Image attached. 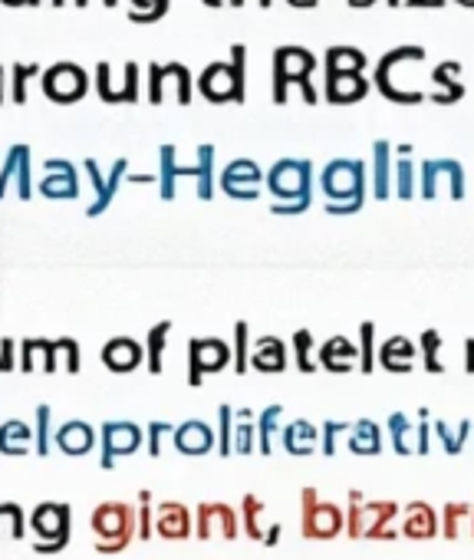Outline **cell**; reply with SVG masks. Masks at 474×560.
<instances>
[{
	"mask_svg": "<svg viewBox=\"0 0 474 560\" xmlns=\"http://www.w3.org/2000/svg\"><path fill=\"white\" fill-rule=\"evenodd\" d=\"M320 188L326 195L330 215H353L363 208L366 198V162L359 159H336L320 172Z\"/></svg>",
	"mask_w": 474,
	"mask_h": 560,
	"instance_id": "1",
	"label": "cell"
},
{
	"mask_svg": "<svg viewBox=\"0 0 474 560\" xmlns=\"http://www.w3.org/2000/svg\"><path fill=\"white\" fill-rule=\"evenodd\" d=\"M267 188L274 195L277 215H300L310 208V188H313V165L307 159H280L267 172Z\"/></svg>",
	"mask_w": 474,
	"mask_h": 560,
	"instance_id": "2",
	"label": "cell"
},
{
	"mask_svg": "<svg viewBox=\"0 0 474 560\" xmlns=\"http://www.w3.org/2000/svg\"><path fill=\"white\" fill-rule=\"evenodd\" d=\"M316 66V56L303 47H277L274 53V103H287V86H300L303 99L316 103V89L310 83V73Z\"/></svg>",
	"mask_w": 474,
	"mask_h": 560,
	"instance_id": "3",
	"label": "cell"
},
{
	"mask_svg": "<svg viewBox=\"0 0 474 560\" xmlns=\"http://www.w3.org/2000/svg\"><path fill=\"white\" fill-rule=\"evenodd\" d=\"M425 50L422 47H395L389 50L386 56L379 60L376 66V86H379V93L392 99V103H402V106H412V103H422L425 93H419V89H405L402 83H395V66H402L405 63H412V60H422Z\"/></svg>",
	"mask_w": 474,
	"mask_h": 560,
	"instance_id": "4",
	"label": "cell"
},
{
	"mask_svg": "<svg viewBox=\"0 0 474 560\" xmlns=\"http://www.w3.org/2000/svg\"><path fill=\"white\" fill-rule=\"evenodd\" d=\"M244 47L237 43L231 50L234 63H214L211 70H205L201 76V93L214 103H224V99H244Z\"/></svg>",
	"mask_w": 474,
	"mask_h": 560,
	"instance_id": "5",
	"label": "cell"
},
{
	"mask_svg": "<svg viewBox=\"0 0 474 560\" xmlns=\"http://www.w3.org/2000/svg\"><path fill=\"white\" fill-rule=\"evenodd\" d=\"M343 531V511L336 504L316 501V491H303V537H316V541H326V537H336Z\"/></svg>",
	"mask_w": 474,
	"mask_h": 560,
	"instance_id": "6",
	"label": "cell"
},
{
	"mask_svg": "<svg viewBox=\"0 0 474 560\" xmlns=\"http://www.w3.org/2000/svg\"><path fill=\"white\" fill-rule=\"evenodd\" d=\"M448 185L455 201L465 198V168L455 159H428L422 162V198H435L438 185Z\"/></svg>",
	"mask_w": 474,
	"mask_h": 560,
	"instance_id": "7",
	"label": "cell"
},
{
	"mask_svg": "<svg viewBox=\"0 0 474 560\" xmlns=\"http://www.w3.org/2000/svg\"><path fill=\"white\" fill-rule=\"evenodd\" d=\"M231 360V350L224 340H195L191 343V386L201 383L205 373H218Z\"/></svg>",
	"mask_w": 474,
	"mask_h": 560,
	"instance_id": "8",
	"label": "cell"
},
{
	"mask_svg": "<svg viewBox=\"0 0 474 560\" xmlns=\"http://www.w3.org/2000/svg\"><path fill=\"white\" fill-rule=\"evenodd\" d=\"M93 528L99 531L112 544V551H119V547H126L129 534H132V508H126V504H106V508H99L93 514Z\"/></svg>",
	"mask_w": 474,
	"mask_h": 560,
	"instance_id": "9",
	"label": "cell"
},
{
	"mask_svg": "<svg viewBox=\"0 0 474 560\" xmlns=\"http://www.w3.org/2000/svg\"><path fill=\"white\" fill-rule=\"evenodd\" d=\"M432 83L435 93L428 96L438 106H451L458 99H465V83H461V63L458 60H445L432 70Z\"/></svg>",
	"mask_w": 474,
	"mask_h": 560,
	"instance_id": "10",
	"label": "cell"
},
{
	"mask_svg": "<svg viewBox=\"0 0 474 560\" xmlns=\"http://www.w3.org/2000/svg\"><path fill=\"white\" fill-rule=\"evenodd\" d=\"M369 83L363 80V70H326V99L330 103H353L366 96Z\"/></svg>",
	"mask_w": 474,
	"mask_h": 560,
	"instance_id": "11",
	"label": "cell"
},
{
	"mask_svg": "<svg viewBox=\"0 0 474 560\" xmlns=\"http://www.w3.org/2000/svg\"><path fill=\"white\" fill-rule=\"evenodd\" d=\"M261 168H257L251 159H237L231 162V168L224 172V188H228V195L234 198H257L261 195Z\"/></svg>",
	"mask_w": 474,
	"mask_h": 560,
	"instance_id": "12",
	"label": "cell"
},
{
	"mask_svg": "<svg viewBox=\"0 0 474 560\" xmlns=\"http://www.w3.org/2000/svg\"><path fill=\"white\" fill-rule=\"evenodd\" d=\"M435 534H438V518L432 504L412 501L405 508V537H412V541H432Z\"/></svg>",
	"mask_w": 474,
	"mask_h": 560,
	"instance_id": "13",
	"label": "cell"
},
{
	"mask_svg": "<svg viewBox=\"0 0 474 560\" xmlns=\"http://www.w3.org/2000/svg\"><path fill=\"white\" fill-rule=\"evenodd\" d=\"M139 445V429L126 422L106 425L103 429V468H112V455L116 452H132Z\"/></svg>",
	"mask_w": 474,
	"mask_h": 560,
	"instance_id": "14",
	"label": "cell"
},
{
	"mask_svg": "<svg viewBox=\"0 0 474 560\" xmlns=\"http://www.w3.org/2000/svg\"><path fill=\"white\" fill-rule=\"evenodd\" d=\"M356 360H359V350L346 340V336H333V340H326L320 346V363L326 369H333V373H349Z\"/></svg>",
	"mask_w": 474,
	"mask_h": 560,
	"instance_id": "15",
	"label": "cell"
},
{
	"mask_svg": "<svg viewBox=\"0 0 474 560\" xmlns=\"http://www.w3.org/2000/svg\"><path fill=\"white\" fill-rule=\"evenodd\" d=\"M251 366L261 369V373H280L287 366V346L277 336H261L251 353Z\"/></svg>",
	"mask_w": 474,
	"mask_h": 560,
	"instance_id": "16",
	"label": "cell"
},
{
	"mask_svg": "<svg viewBox=\"0 0 474 560\" xmlns=\"http://www.w3.org/2000/svg\"><path fill=\"white\" fill-rule=\"evenodd\" d=\"M372 192H376V198H389L392 192V145L389 142L372 145Z\"/></svg>",
	"mask_w": 474,
	"mask_h": 560,
	"instance_id": "17",
	"label": "cell"
},
{
	"mask_svg": "<svg viewBox=\"0 0 474 560\" xmlns=\"http://www.w3.org/2000/svg\"><path fill=\"white\" fill-rule=\"evenodd\" d=\"M379 360L389 373H409L415 360V346L412 340H405V336H392V340H386V346H382Z\"/></svg>",
	"mask_w": 474,
	"mask_h": 560,
	"instance_id": "18",
	"label": "cell"
},
{
	"mask_svg": "<svg viewBox=\"0 0 474 560\" xmlns=\"http://www.w3.org/2000/svg\"><path fill=\"white\" fill-rule=\"evenodd\" d=\"M47 93L56 99H73L83 93V73L73 70V66H56L47 76Z\"/></svg>",
	"mask_w": 474,
	"mask_h": 560,
	"instance_id": "19",
	"label": "cell"
},
{
	"mask_svg": "<svg viewBox=\"0 0 474 560\" xmlns=\"http://www.w3.org/2000/svg\"><path fill=\"white\" fill-rule=\"evenodd\" d=\"M175 445L188 455H201L214 445V435H211V429L205 422H188L175 432Z\"/></svg>",
	"mask_w": 474,
	"mask_h": 560,
	"instance_id": "20",
	"label": "cell"
},
{
	"mask_svg": "<svg viewBox=\"0 0 474 560\" xmlns=\"http://www.w3.org/2000/svg\"><path fill=\"white\" fill-rule=\"evenodd\" d=\"M349 448H353L356 455H379L382 452V432L376 422H356L353 425V439H349Z\"/></svg>",
	"mask_w": 474,
	"mask_h": 560,
	"instance_id": "21",
	"label": "cell"
},
{
	"mask_svg": "<svg viewBox=\"0 0 474 560\" xmlns=\"http://www.w3.org/2000/svg\"><path fill=\"white\" fill-rule=\"evenodd\" d=\"M284 445L290 455H310L316 448V429L310 422H290L284 429Z\"/></svg>",
	"mask_w": 474,
	"mask_h": 560,
	"instance_id": "22",
	"label": "cell"
},
{
	"mask_svg": "<svg viewBox=\"0 0 474 560\" xmlns=\"http://www.w3.org/2000/svg\"><path fill=\"white\" fill-rule=\"evenodd\" d=\"M56 442H60L63 452L83 455V452L93 448V432H89V425H83V422H70V425H63V429H60Z\"/></svg>",
	"mask_w": 474,
	"mask_h": 560,
	"instance_id": "23",
	"label": "cell"
},
{
	"mask_svg": "<svg viewBox=\"0 0 474 560\" xmlns=\"http://www.w3.org/2000/svg\"><path fill=\"white\" fill-rule=\"evenodd\" d=\"M432 432L442 439V448L448 455H461V448H465L468 442V435H471V419H461L458 422V429H448V422H432Z\"/></svg>",
	"mask_w": 474,
	"mask_h": 560,
	"instance_id": "24",
	"label": "cell"
},
{
	"mask_svg": "<svg viewBox=\"0 0 474 560\" xmlns=\"http://www.w3.org/2000/svg\"><path fill=\"white\" fill-rule=\"evenodd\" d=\"M158 531L165 537H185L188 534V511L182 504H162L158 508Z\"/></svg>",
	"mask_w": 474,
	"mask_h": 560,
	"instance_id": "25",
	"label": "cell"
},
{
	"mask_svg": "<svg viewBox=\"0 0 474 560\" xmlns=\"http://www.w3.org/2000/svg\"><path fill=\"white\" fill-rule=\"evenodd\" d=\"M103 360H106L112 369H129V366L139 363V346H135L132 340H112V343L106 346Z\"/></svg>",
	"mask_w": 474,
	"mask_h": 560,
	"instance_id": "26",
	"label": "cell"
},
{
	"mask_svg": "<svg viewBox=\"0 0 474 560\" xmlns=\"http://www.w3.org/2000/svg\"><path fill=\"white\" fill-rule=\"evenodd\" d=\"M366 56L356 47H330L326 50V70H363Z\"/></svg>",
	"mask_w": 474,
	"mask_h": 560,
	"instance_id": "27",
	"label": "cell"
},
{
	"mask_svg": "<svg viewBox=\"0 0 474 560\" xmlns=\"http://www.w3.org/2000/svg\"><path fill=\"white\" fill-rule=\"evenodd\" d=\"M438 350H442V333L425 330L422 333V363H425L428 373H445L442 360H438Z\"/></svg>",
	"mask_w": 474,
	"mask_h": 560,
	"instance_id": "28",
	"label": "cell"
},
{
	"mask_svg": "<svg viewBox=\"0 0 474 560\" xmlns=\"http://www.w3.org/2000/svg\"><path fill=\"white\" fill-rule=\"evenodd\" d=\"M409 416L405 412H392L389 416V432H392V445H395V452L399 455H409L412 452V445H409Z\"/></svg>",
	"mask_w": 474,
	"mask_h": 560,
	"instance_id": "29",
	"label": "cell"
},
{
	"mask_svg": "<svg viewBox=\"0 0 474 560\" xmlns=\"http://www.w3.org/2000/svg\"><path fill=\"white\" fill-rule=\"evenodd\" d=\"M237 419H241V425H237V432H231V452L237 448L241 455H247L254 448V429H251V409H241L237 412Z\"/></svg>",
	"mask_w": 474,
	"mask_h": 560,
	"instance_id": "30",
	"label": "cell"
},
{
	"mask_svg": "<svg viewBox=\"0 0 474 560\" xmlns=\"http://www.w3.org/2000/svg\"><path fill=\"white\" fill-rule=\"evenodd\" d=\"M395 192H399V198L415 195V165L409 159L395 162Z\"/></svg>",
	"mask_w": 474,
	"mask_h": 560,
	"instance_id": "31",
	"label": "cell"
},
{
	"mask_svg": "<svg viewBox=\"0 0 474 560\" xmlns=\"http://www.w3.org/2000/svg\"><path fill=\"white\" fill-rule=\"evenodd\" d=\"M280 406H270V409H264V416H261V425H257V435H261V452L264 455H270V439H274V432H277V422H280Z\"/></svg>",
	"mask_w": 474,
	"mask_h": 560,
	"instance_id": "32",
	"label": "cell"
},
{
	"mask_svg": "<svg viewBox=\"0 0 474 560\" xmlns=\"http://www.w3.org/2000/svg\"><path fill=\"white\" fill-rule=\"evenodd\" d=\"M261 511H264L261 501H257V498H244V531H247V537H251V541H264V531H261V524H257Z\"/></svg>",
	"mask_w": 474,
	"mask_h": 560,
	"instance_id": "33",
	"label": "cell"
},
{
	"mask_svg": "<svg viewBox=\"0 0 474 560\" xmlns=\"http://www.w3.org/2000/svg\"><path fill=\"white\" fill-rule=\"evenodd\" d=\"M293 346H297V366L303 369V373H313L316 363L310 360V353H313V336L307 330H300L297 336H293Z\"/></svg>",
	"mask_w": 474,
	"mask_h": 560,
	"instance_id": "34",
	"label": "cell"
},
{
	"mask_svg": "<svg viewBox=\"0 0 474 560\" xmlns=\"http://www.w3.org/2000/svg\"><path fill=\"white\" fill-rule=\"evenodd\" d=\"M471 504H445V537L448 541H458V524L461 518H468Z\"/></svg>",
	"mask_w": 474,
	"mask_h": 560,
	"instance_id": "35",
	"label": "cell"
},
{
	"mask_svg": "<svg viewBox=\"0 0 474 560\" xmlns=\"http://www.w3.org/2000/svg\"><path fill=\"white\" fill-rule=\"evenodd\" d=\"M372 336H376V327L363 323L359 327V340H363V346H359V366H363V373H372Z\"/></svg>",
	"mask_w": 474,
	"mask_h": 560,
	"instance_id": "36",
	"label": "cell"
},
{
	"mask_svg": "<svg viewBox=\"0 0 474 560\" xmlns=\"http://www.w3.org/2000/svg\"><path fill=\"white\" fill-rule=\"evenodd\" d=\"M346 432L343 422H326L323 425V455H336V435Z\"/></svg>",
	"mask_w": 474,
	"mask_h": 560,
	"instance_id": "37",
	"label": "cell"
},
{
	"mask_svg": "<svg viewBox=\"0 0 474 560\" xmlns=\"http://www.w3.org/2000/svg\"><path fill=\"white\" fill-rule=\"evenodd\" d=\"M231 419L234 412L228 406H221V455H231Z\"/></svg>",
	"mask_w": 474,
	"mask_h": 560,
	"instance_id": "38",
	"label": "cell"
},
{
	"mask_svg": "<svg viewBox=\"0 0 474 560\" xmlns=\"http://www.w3.org/2000/svg\"><path fill=\"white\" fill-rule=\"evenodd\" d=\"M234 333H237V373H244V366H247V323H237Z\"/></svg>",
	"mask_w": 474,
	"mask_h": 560,
	"instance_id": "39",
	"label": "cell"
},
{
	"mask_svg": "<svg viewBox=\"0 0 474 560\" xmlns=\"http://www.w3.org/2000/svg\"><path fill=\"white\" fill-rule=\"evenodd\" d=\"M165 333H168V323H162L158 330H152V373H158V369H162V360H158V356H162Z\"/></svg>",
	"mask_w": 474,
	"mask_h": 560,
	"instance_id": "40",
	"label": "cell"
},
{
	"mask_svg": "<svg viewBox=\"0 0 474 560\" xmlns=\"http://www.w3.org/2000/svg\"><path fill=\"white\" fill-rule=\"evenodd\" d=\"M47 419H50V409L40 406V455H47Z\"/></svg>",
	"mask_w": 474,
	"mask_h": 560,
	"instance_id": "41",
	"label": "cell"
},
{
	"mask_svg": "<svg viewBox=\"0 0 474 560\" xmlns=\"http://www.w3.org/2000/svg\"><path fill=\"white\" fill-rule=\"evenodd\" d=\"M465 373L474 376V336H468V340H465Z\"/></svg>",
	"mask_w": 474,
	"mask_h": 560,
	"instance_id": "42",
	"label": "cell"
},
{
	"mask_svg": "<svg viewBox=\"0 0 474 560\" xmlns=\"http://www.w3.org/2000/svg\"><path fill=\"white\" fill-rule=\"evenodd\" d=\"M277 541H280V524H270L267 534H264V544H267V547H274Z\"/></svg>",
	"mask_w": 474,
	"mask_h": 560,
	"instance_id": "43",
	"label": "cell"
},
{
	"mask_svg": "<svg viewBox=\"0 0 474 560\" xmlns=\"http://www.w3.org/2000/svg\"><path fill=\"white\" fill-rule=\"evenodd\" d=\"M409 7H445V0H409Z\"/></svg>",
	"mask_w": 474,
	"mask_h": 560,
	"instance_id": "44",
	"label": "cell"
},
{
	"mask_svg": "<svg viewBox=\"0 0 474 560\" xmlns=\"http://www.w3.org/2000/svg\"><path fill=\"white\" fill-rule=\"evenodd\" d=\"M142 537H149V511L142 508V531H139Z\"/></svg>",
	"mask_w": 474,
	"mask_h": 560,
	"instance_id": "45",
	"label": "cell"
},
{
	"mask_svg": "<svg viewBox=\"0 0 474 560\" xmlns=\"http://www.w3.org/2000/svg\"><path fill=\"white\" fill-rule=\"evenodd\" d=\"M290 4H293V7H313L316 0H290Z\"/></svg>",
	"mask_w": 474,
	"mask_h": 560,
	"instance_id": "46",
	"label": "cell"
},
{
	"mask_svg": "<svg viewBox=\"0 0 474 560\" xmlns=\"http://www.w3.org/2000/svg\"><path fill=\"white\" fill-rule=\"evenodd\" d=\"M353 7H369V4H376V0H349Z\"/></svg>",
	"mask_w": 474,
	"mask_h": 560,
	"instance_id": "47",
	"label": "cell"
},
{
	"mask_svg": "<svg viewBox=\"0 0 474 560\" xmlns=\"http://www.w3.org/2000/svg\"><path fill=\"white\" fill-rule=\"evenodd\" d=\"M455 4H461V7H474V0H455Z\"/></svg>",
	"mask_w": 474,
	"mask_h": 560,
	"instance_id": "48",
	"label": "cell"
},
{
	"mask_svg": "<svg viewBox=\"0 0 474 560\" xmlns=\"http://www.w3.org/2000/svg\"><path fill=\"white\" fill-rule=\"evenodd\" d=\"M468 514H471V534H474V508H471Z\"/></svg>",
	"mask_w": 474,
	"mask_h": 560,
	"instance_id": "49",
	"label": "cell"
},
{
	"mask_svg": "<svg viewBox=\"0 0 474 560\" xmlns=\"http://www.w3.org/2000/svg\"><path fill=\"white\" fill-rule=\"evenodd\" d=\"M205 4H208V7H218V0H205Z\"/></svg>",
	"mask_w": 474,
	"mask_h": 560,
	"instance_id": "50",
	"label": "cell"
},
{
	"mask_svg": "<svg viewBox=\"0 0 474 560\" xmlns=\"http://www.w3.org/2000/svg\"><path fill=\"white\" fill-rule=\"evenodd\" d=\"M389 4H392V7H399V0H389Z\"/></svg>",
	"mask_w": 474,
	"mask_h": 560,
	"instance_id": "51",
	"label": "cell"
},
{
	"mask_svg": "<svg viewBox=\"0 0 474 560\" xmlns=\"http://www.w3.org/2000/svg\"><path fill=\"white\" fill-rule=\"evenodd\" d=\"M244 4V0H234V7H241Z\"/></svg>",
	"mask_w": 474,
	"mask_h": 560,
	"instance_id": "52",
	"label": "cell"
}]
</instances>
